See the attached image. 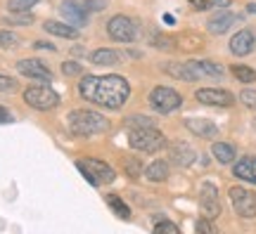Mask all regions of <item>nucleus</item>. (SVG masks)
I'll return each mask as SVG.
<instances>
[{"instance_id": "obj_1", "label": "nucleus", "mask_w": 256, "mask_h": 234, "mask_svg": "<svg viewBox=\"0 0 256 234\" xmlns=\"http://www.w3.org/2000/svg\"><path fill=\"white\" fill-rule=\"evenodd\" d=\"M78 92L86 102H92L98 107L116 109L124 107V102L130 95V85L124 76L110 73V76H83L78 83Z\"/></svg>"}, {"instance_id": "obj_2", "label": "nucleus", "mask_w": 256, "mask_h": 234, "mask_svg": "<svg viewBox=\"0 0 256 234\" xmlns=\"http://www.w3.org/2000/svg\"><path fill=\"white\" fill-rule=\"evenodd\" d=\"M66 126L74 135L78 137H90V135H100L110 128V121L102 116L100 111H92V109H74L66 116Z\"/></svg>"}, {"instance_id": "obj_3", "label": "nucleus", "mask_w": 256, "mask_h": 234, "mask_svg": "<svg viewBox=\"0 0 256 234\" xmlns=\"http://www.w3.org/2000/svg\"><path fill=\"white\" fill-rule=\"evenodd\" d=\"M128 144L142 154H156L166 147V137L154 126H136L128 130Z\"/></svg>"}, {"instance_id": "obj_4", "label": "nucleus", "mask_w": 256, "mask_h": 234, "mask_svg": "<svg viewBox=\"0 0 256 234\" xmlns=\"http://www.w3.org/2000/svg\"><path fill=\"white\" fill-rule=\"evenodd\" d=\"M76 168L81 171V175L90 182L92 187H98L100 182H114L116 180V171L110 163L100 161V159H86V161H76Z\"/></svg>"}, {"instance_id": "obj_5", "label": "nucleus", "mask_w": 256, "mask_h": 234, "mask_svg": "<svg viewBox=\"0 0 256 234\" xmlns=\"http://www.w3.org/2000/svg\"><path fill=\"white\" fill-rule=\"evenodd\" d=\"M180 104H183V97L174 88L156 85L154 90L150 92V107L154 109L156 114H174L176 109H180Z\"/></svg>"}, {"instance_id": "obj_6", "label": "nucleus", "mask_w": 256, "mask_h": 234, "mask_svg": "<svg viewBox=\"0 0 256 234\" xmlns=\"http://www.w3.org/2000/svg\"><path fill=\"white\" fill-rule=\"evenodd\" d=\"M24 102L28 107L38 109V111H50L60 104V95L48 85H31L24 90Z\"/></svg>"}, {"instance_id": "obj_7", "label": "nucleus", "mask_w": 256, "mask_h": 234, "mask_svg": "<svg viewBox=\"0 0 256 234\" xmlns=\"http://www.w3.org/2000/svg\"><path fill=\"white\" fill-rule=\"evenodd\" d=\"M230 204L240 218H256V194L247 187H230Z\"/></svg>"}, {"instance_id": "obj_8", "label": "nucleus", "mask_w": 256, "mask_h": 234, "mask_svg": "<svg viewBox=\"0 0 256 234\" xmlns=\"http://www.w3.org/2000/svg\"><path fill=\"white\" fill-rule=\"evenodd\" d=\"M107 33L110 38H114L116 43H133L138 38V24L126 14H116L110 19L107 24Z\"/></svg>"}, {"instance_id": "obj_9", "label": "nucleus", "mask_w": 256, "mask_h": 234, "mask_svg": "<svg viewBox=\"0 0 256 234\" xmlns=\"http://www.w3.org/2000/svg\"><path fill=\"white\" fill-rule=\"evenodd\" d=\"M200 208H202V218H209L216 220L220 216V201H218V189L211 182H204L200 192Z\"/></svg>"}, {"instance_id": "obj_10", "label": "nucleus", "mask_w": 256, "mask_h": 234, "mask_svg": "<svg viewBox=\"0 0 256 234\" xmlns=\"http://www.w3.org/2000/svg\"><path fill=\"white\" fill-rule=\"evenodd\" d=\"M194 97H197V102L209 104V107H232L235 104L232 92L220 90V88H202V90L194 92Z\"/></svg>"}, {"instance_id": "obj_11", "label": "nucleus", "mask_w": 256, "mask_h": 234, "mask_svg": "<svg viewBox=\"0 0 256 234\" xmlns=\"http://www.w3.org/2000/svg\"><path fill=\"white\" fill-rule=\"evenodd\" d=\"M164 71L178 81H200L202 78L197 62H168L164 64Z\"/></svg>"}, {"instance_id": "obj_12", "label": "nucleus", "mask_w": 256, "mask_h": 234, "mask_svg": "<svg viewBox=\"0 0 256 234\" xmlns=\"http://www.w3.org/2000/svg\"><path fill=\"white\" fill-rule=\"evenodd\" d=\"M60 12H62V17L66 19V24H72V26H86V21H88V9L86 5H78L76 0H62L60 2Z\"/></svg>"}, {"instance_id": "obj_13", "label": "nucleus", "mask_w": 256, "mask_h": 234, "mask_svg": "<svg viewBox=\"0 0 256 234\" xmlns=\"http://www.w3.org/2000/svg\"><path fill=\"white\" fill-rule=\"evenodd\" d=\"M254 47H256V36L254 31H249V28H242V31H238L235 36L230 38V52L235 57H247V54L254 52Z\"/></svg>"}, {"instance_id": "obj_14", "label": "nucleus", "mask_w": 256, "mask_h": 234, "mask_svg": "<svg viewBox=\"0 0 256 234\" xmlns=\"http://www.w3.org/2000/svg\"><path fill=\"white\" fill-rule=\"evenodd\" d=\"M17 71L22 76H26V78H34V81H52V71L38 59H22V62H17Z\"/></svg>"}, {"instance_id": "obj_15", "label": "nucleus", "mask_w": 256, "mask_h": 234, "mask_svg": "<svg viewBox=\"0 0 256 234\" xmlns=\"http://www.w3.org/2000/svg\"><path fill=\"white\" fill-rule=\"evenodd\" d=\"M240 17L238 14H232L230 9H220L218 14H214V17L206 21V26H209V33H214V36H220V33H226V31H230V26L232 24H238Z\"/></svg>"}, {"instance_id": "obj_16", "label": "nucleus", "mask_w": 256, "mask_h": 234, "mask_svg": "<svg viewBox=\"0 0 256 234\" xmlns=\"http://www.w3.org/2000/svg\"><path fill=\"white\" fill-rule=\"evenodd\" d=\"M185 128L192 135L204 137V140H211V137L218 135V128L214 126L209 118H185Z\"/></svg>"}, {"instance_id": "obj_17", "label": "nucleus", "mask_w": 256, "mask_h": 234, "mask_svg": "<svg viewBox=\"0 0 256 234\" xmlns=\"http://www.w3.org/2000/svg\"><path fill=\"white\" fill-rule=\"evenodd\" d=\"M194 159H197V154H194V149H192L190 144H185V142H174L171 144V161H174L176 166H180V168L192 166Z\"/></svg>"}, {"instance_id": "obj_18", "label": "nucleus", "mask_w": 256, "mask_h": 234, "mask_svg": "<svg viewBox=\"0 0 256 234\" xmlns=\"http://www.w3.org/2000/svg\"><path fill=\"white\" fill-rule=\"evenodd\" d=\"M232 173H235V178H240V180L249 182V185H256V159L254 156H244V159L235 161Z\"/></svg>"}, {"instance_id": "obj_19", "label": "nucleus", "mask_w": 256, "mask_h": 234, "mask_svg": "<svg viewBox=\"0 0 256 234\" xmlns=\"http://www.w3.org/2000/svg\"><path fill=\"white\" fill-rule=\"evenodd\" d=\"M121 54L116 50H110V47H100L90 54V62L98 64V66H112V64H119Z\"/></svg>"}, {"instance_id": "obj_20", "label": "nucleus", "mask_w": 256, "mask_h": 234, "mask_svg": "<svg viewBox=\"0 0 256 234\" xmlns=\"http://www.w3.org/2000/svg\"><path fill=\"white\" fill-rule=\"evenodd\" d=\"M43 28H46L50 36H57V38H76L78 36V28L72 26V24H62V21H46Z\"/></svg>"}, {"instance_id": "obj_21", "label": "nucleus", "mask_w": 256, "mask_h": 234, "mask_svg": "<svg viewBox=\"0 0 256 234\" xmlns=\"http://www.w3.org/2000/svg\"><path fill=\"white\" fill-rule=\"evenodd\" d=\"M145 178L150 182H164L166 178H168V163L162 161V159H156V161H152L150 166L145 168Z\"/></svg>"}, {"instance_id": "obj_22", "label": "nucleus", "mask_w": 256, "mask_h": 234, "mask_svg": "<svg viewBox=\"0 0 256 234\" xmlns=\"http://www.w3.org/2000/svg\"><path fill=\"white\" fill-rule=\"evenodd\" d=\"M211 154H214V159L218 163H223V166H228V163L235 161V147L228 142H214Z\"/></svg>"}, {"instance_id": "obj_23", "label": "nucleus", "mask_w": 256, "mask_h": 234, "mask_svg": "<svg viewBox=\"0 0 256 234\" xmlns=\"http://www.w3.org/2000/svg\"><path fill=\"white\" fill-rule=\"evenodd\" d=\"M197 66H200V73L202 78H223V66L216 62H197Z\"/></svg>"}, {"instance_id": "obj_24", "label": "nucleus", "mask_w": 256, "mask_h": 234, "mask_svg": "<svg viewBox=\"0 0 256 234\" xmlns=\"http://www.w3.org/2000/svg\"><path fill=\"white\" fill-rule=\"evenodd\" d=\"M107 204H110V208L121 218V220H128V218H130V208L124 204V199H121V197H116V194H110V197H107Z\"/></svg>"}, {"instance_id": "obj_25", "label": "nucleus", "mask_w": 256, "mask_h": 234, "mask_svg": "<svg viewBox=\"0 0 256 234\" xmlns=\"http://www.w3.org/2000/svg\"><path fill=\"white\" fill-rule=\"evenodd\" d=\"M232 76H235L240 83H254L256 81V71L249 69V66H244V64H235V66H232Z\"/></svg>"}, {"instance_id": "obj_26", "label": "nucleus", "mask_w": 256, "mask_h": 234, "mask_svg": "<svg viewBox=\"0 0 256 234\" xmlns=\"http://www.w3.org/2000/svg\"><path fill=\"white\" fill-rule=\"evenodd\" d=\"M194 9H211V7H230V0H194Z\"/></svg>"}, {"instance_id": "obj_27", "label": "nucleus", "mask_w": 256, "mask_h": 234, "mask_svg": "<svg viewBox=\"0 0 256 234\" xmlns=\"http://www.w3.org/2000/svg\"><path fill=\"white\" fill-rule=\"evenodd\" d=\"M36 2L38 0H8V7L10 12H28Z\"/></svg>"}, {"instance_id": "obj_28", "label": "nucleus", "mask_w": 256, "mask_h": 234, "mask_svg": "<svg viewBox=\"0 0 256 234\" xmlns=\"http://www.w3.org/2000/svg\"><path fill=\"white\" fill-rule=\"evenodd\" d=\"M22 40H19L17 33H12V31H0V45L2 47H17Z\"/></svg>"}, {"instance_id": "obj_29", "label": "nucleus", "mask_w": 256, "mask_h": 234, "mask_svg": "<svg viewBox=\"0 0 256 234\" xmlns=\"http://www.w3.org/2000/svg\"><path fill=\"white\" fill-rule=\"evenodd\" d=\"M240 102H242L247 109H254V111H256V90H252V88L242 90V92H240Z\"/></svg>"}, {"instance_id": "obj_30", "label": "nucleus", "mask_w": 256, "mask_h": 234, "mask_svg": "<svg viewBox=\"0 0 256 234\" xmlns=\"http://www.w3.org/2000/svg\"><path fill=\"white\" fill-rule=\"evenodd\" d=\"M34 17L31 14H22V12H12L10 17H5V24H31Z\"/></svg>"}, {"instance_id": "obj_31", "label": "nucleus", "mask_w": 256, "mask_h": 234, "mask_svg": "<svg viewBox=\"0 0 256 234\" xmlns=\"http://www.w3.org/2000/svg\"><path fill=\"white\" fill-rule=\"evenodd\" d=\"M62 73H64V76H81L83 66L78 62H64L62 64Z\"/></svg>"}, {"instance_id": "obj_32", "label": "nucleus", "mask_w": 256, "mask_h": 234, "mask_svg": "<svg viewBox=\"0 0 256 234\" xmlns=\"http://www.w3.org/2000/svg\"><path fill=\"white\" fill-rule=\"evenodd\" d=\"M154 232H156V234H164V232L178 234L180 230H178V225H174V223H168V220H162V223H156V225H154Z\"/></svg>"}, {"instance_id": "obj_33", "label": "nucleus", "mask_w": 256, "mask_h": 234, "mask_svg": "<svg viewBox=\"0 0 256 234\" xmlns=\"http://www.w3.org/2000/svg\"><path fill=\"white\" fill-rule=\"evenodd\" d=\"M14 90H17V81L5 76V73H0V92H14Z\"/></svg>"}, {"instance_id": "obj_34", "label": "nucleus", "mask_w": 256, "mask_h": 234, "mask_svg": "<svg viewBox=\"0 0 256 234\" xmlns=\"http://www.w3.org/2000/svg\"><path fill=\"white\" fill-rule=\"evenodd\" d=\"M83 5H86L88 12H102L107 7V0H83Z\"/></svg>"}, {"instance_id": "obj_35", "label": "nucleus", "mask_w": 256, "mask_h": 234, "mask_svg": "<svg viewBox=\"0 0 256 234\" xmlns=\"http://www.w3.org/2000/svg\"><path fill=\"white\" fill-rule=\"evenodd\" d=\"M126 175H128V178H138V175H140V163H138V161H128L126 163Z\"/></svg>"}, {"instance_id": "obj_36", "label": "nucleus", "mask_w": 256, "mask_h": 234, "mask_svg": "<svg viewBox=\"0 0 256 234\" xmlns=\"http://www.w3.org/2000/svg\"><path fill=\"white\" fill-rule=\"evenodd\" d=\"M197 232H216V227L211 225L209 218H202L200 223H197Z\"/></svg>"}, {"instance_id": "obj_37", "label": "nucleus", "mask_w": 256, "mask_h": 234, "mask_svg": "<svg viewBox=\"0 0 256 234\" xmlns=\"http://www.w3.org/2000/svg\"><path fill=\"white\" fill-rule=\"evenodd\" d=\"M34 47H38V50H52V52H55V45H52V43H46V40H36Z\"/></svg>"}, {"instance_id": "obj_38", "label": "nucleus", "mask_w": 256, "mask_h": 234, "mask_svg": "<svg viewBox=\"0 0 256 234\" xmlns=\"http://www.w3.org/2000/svg\"><path fill=\"white\" fill-rule=\"evenodd\" d=\"M10 121H12V114L5 107H0V123H10Z\"/></svg>"}, {"instance_id": "obj_39", "label": "nucleus", "mask_w": 256, "mask_h": 234, "mask_svg": "<svg viewBox=\"0 0 256 234\" xmlns=\"http://www.w3.org/2000/svg\"><path fill=\"white\" fill-rule=\"evenodd\" d=\"M247 12H252V14H256V2H249V5H247Z\"/></svg>"}, {"instance_id": "obj_40", "label": "nucleus", "mask_w": 256, "mask_h": 234, "mask_svg": "<svg viewBox=\"0 0 256 234\" xmlns=\"http://www.w3.org/2000/svg\"><path fill=\"white\" fill-rule=\"evenodd\" d=\"M190 2H194V0H190Z\"/></svg>"}, {"instance_id": "obj_41", "label": "nucleus", "mask_w": 256, "mask_h": 234, "mask_svg": "<svg viewBox=\"0 0 256 234\" xmlns=\"http://www.w3.org/2000/svg\"><path fill=\"white\" fill-rule=\"evenodd\" d=\"M254 126H256V123H254Z\"/></svg>"}]
</instances>
